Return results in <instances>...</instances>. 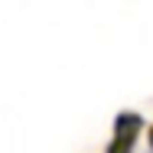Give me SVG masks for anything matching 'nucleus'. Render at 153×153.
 <instances>
[{
  "label": "nucleus",
  "instance_id": "f257e3e1",
  "mask_svg": "<svg viewBox=\"0 0 153 153\" xmlns=\"http://www.w3.org/2000/svg\"><path fill=\"white\" fill-rule=\"evenodd\" d=\"M140 130H143V117L137 111H121L114 117V134H111V143L104 153H134Z\"/></svg>",
  "mask_w": 153,
  "mask_h": 153
},
{
  "label": "nucleus",
  "instance_id": "f03ea898",
  "mask_svg": "<svg viewBox=\"0 0 153 153\" xmlns=\"http://www.w3.org/2000/svg\"><path fill=\"white\" fill-rule=\"evenodd\" d=\"M147 140H150V150H153V124H150V130H147Z\"/></svg>",
  "mask_w": 153,
  "mask_h": 153
}]
</instances>
